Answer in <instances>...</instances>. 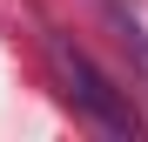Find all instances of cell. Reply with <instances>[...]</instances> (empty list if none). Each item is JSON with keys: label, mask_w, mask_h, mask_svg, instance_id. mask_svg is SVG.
<instances>
[{"label": "cell", "mask_w": 148, "mask_h": 142, "mask_svg": "<svg viewBox=\"0 0 148 142\" xmlns=\"http://www.w3.org/2000/svg\"><path fill=\"white\" fill-rule=\"evenodd\" d=\"M47 54H54V68H61V81H67V102L88 115L94 129H108V135H135V108H128V95H121L101 68H94L81 47H67L61 34L47 41Z\"/></svg>", "instance_id": "obj_1"}, {"label": "cell", "mask_w": 148, "mask_h": 142, "mask_svg": "<svg viewBox=\"0 0 148 142\" xmlns=\"http://www.w3.org/2000/svg\"><path fill=\"white\" fill-rule=\"evenodd\" d=\"M101 14L114 20V34H121V47L135 54V68H141V81H148V20H141V7H135V0H101Z\"/></svg>", "instance_id": "obj_2"}]
</instances>
